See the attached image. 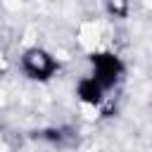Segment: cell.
I'll list each match as a JSON object with an SVG mask.
<instances>
[{
    "mask_svg": "<svg viewBox=\"0 0 152 152\" xmlns=\"http://www.w3.org/2000/svg\"><path fill=\"white\" fill-rule=\"evenodd\" d=\"M88 64H90V71L88 74L102 88H107L109 93H116L121 88V83L126 81L128 66L121 59V55L114 52V50H109V48H95V50H90Z\"/></svg>",
    "mask_w": 152,
    "mask_h": 152,
    "instance_id": "1",
    "label": "cell"
},
{
    "mask_svg": "<svg viewBox=\"0 0 152 152\" xmlns=\"http://www.w3.org/2000/svg\"><path fill=\"white\" fill-rule=\"evenodd\" d=\"M10 71V57H7V52L0 48V76H5Z\"/></svg>",
    "mask_w": 152,
    "mask_h": 152,
    "instance_id": "6",
    "label": "cell"
},
{
    "mask_svg": "<svg viewBox=\"0 0 152 152\" xmlns=\"http://www.w3.org/2000/svg\"><path fill=\"white\" fill-rule=\"evenodd\" d=\"M38 138L40 140H48L52 145H62L64 138H71V131L69 128H45V131L38 133Z\"/></svg>",
    "mask_w": 152,
    "mask_h": 152,
    "instance_id": "5",
    "label": "cell"
},
{
    "mask_svg": "<svg viewBox=\"0 0 152 152\" xmlns=\"http://www.w3.org/2000/svg\"><path fill=\"white\" fill-rule=\"evenodd\" d=\"M74 93H76V100L81 102V107L97 114V116H109L114 109V93L102 88L90 74H86L76 81Z\"/></svg>",
    "mask_w": 152,
    "mask_h": 152,
    "instance_id": "3",
    "label": "cell"
},
{
    "mask_svg": "<svg viewBox=\"0 0 152 152\" xmlns=\"http://www.w3.org/2000/svg\"><path fill=\"white\" fill-rule=\"evenodd\" d=\"M62 69V62L55 57V52H50L43 45H31L19 55V71L36 83H48L52 81Z\"/></svg>",
    "mask_w": 152,
    "mask_h": 152,
    "instance_id": "2",
    "label": "cell"
},
{
    "mask_svg": "<svg viewBox=\"0 0 152 152\" xmlns=\"http://www.w3.org/2000/svg\"><path fill=\"white\" fill-rule=\"evenodd\" d=\"M131 7V0H104V12L112 19H128Z\"/></svg>",
    "mask_w": 152,
    "mask_h": 152,
    "instance_id": "4",
    "label": "cell"
}]
</instances>
